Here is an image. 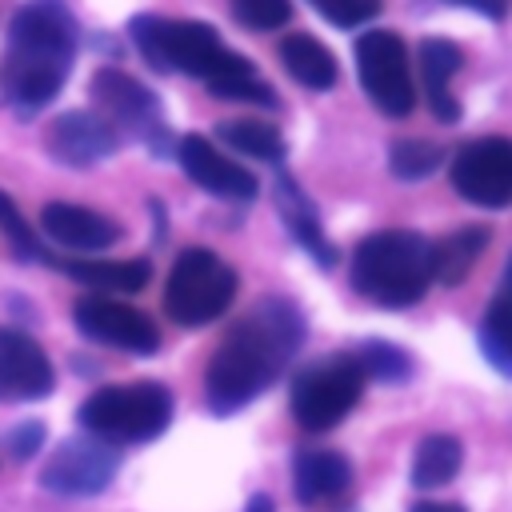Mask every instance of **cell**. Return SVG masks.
<instances>
[{
	"mask_svg": "<svg viewBox=\"0 0 512 512\" xmlns=\"http://www.w3.org/2000/svg\"><path fill=\"white\" fill-rule=\"evenodd\" d=\"M304 316L288 296L256 300L216 344L204 376V396L216 416H228L256 400L300 352Z\"/></svg>",
	"mask_w": 512,
	"mask_h": 512,
	"instance_id": "1",
	"label": "cell"
},
{
	"mask_svg": "<svg viewBox=\"0 0 512 512\" xmlns=\"http://www.w3.org/2000/svg\"><path fill=\"white\" fill-rule=\"evenodd\" d=\"M76 16L64 0H28L8 28V52L0 60V92L12 108H44L76 56Z\"/></svg>",
	"mask_w": 512,
	"mask_h": 512,
	"instance_id": "2",
	"label": "cell"
},
{
	"mask_svg": "<svg viewBox=\"0 0 512 512\" xmlns=\"http://www.w3.org/2000/svg\"><path fill=\"white\" fill-rule=\"evenodd\" d=\"M432 284V244L412 228H380L352 252V288L380 308H408Z\"/></svg>",
	"mask_w": 512,
	"mask_h": 512,
	"instance_id": "3",
	"label": "cell"
},
{
	"mask_svg": "<svg viewBox=\"0 0 512 512\" xmlns=\"http://www.w3.org/2000/svg\"><path fill=\"white\" fill-rule=\"evenodd\" d=\"M172 420V392L156 380L136 384H112L92 392L80 404V424L108 440V444H140L168 428Z\"/></svg>",
	"mask_w": 512,
	"mask_h": 512,
	"instance_id": "4",
	"label": "cell"
},
{
	"mask_svg": "<svg viewBox=\"0 0 512 512\" xmlns=\"http://www.w3.org/2000/svg\"><path fill=\"white\" fill-rule=\"evenodd\" d=\"M236 300V272L208 248H188L176 256L168 284H164V312L184 324L200 328L228 312Z\"/></svg>",
	"mask_w": 512,
	"mask_h": 512,
	"instance_id": "5",
	"label": "cell"
},
{
	"mask_svg": "<svg viewBox=\"0 0 512 512\" xmlns=\"http://www.w3.org/2000/svg\"><path fill=\"white\" fill-rule=\"evenodd\" d=\"M132 44L140 56L160 72H188L196 80H208L212 68L224 60V44L212 24L200 20H168V16H136L128 24Z\"/></svg>",
	"mask_w": 512,
	"mask_h": 512,
	"instance_id": "6",
	"label": "cell"
},
{
	"mask_svg": "<svg viewBox=\"0 0 512 512\" xmlns=\"http://www.w3.org/2000/svg\"><path fill=\"white\" fill-rule=\"evenodd\" d=\"M364 372L352 352H336L328 360L308 364L292 380V416L304 432H328L336 428L364 392Z\"/></svg>",
	"mask_w": 512,
	"mask_h": 512,
	"instance_id": "7",
	"label": "cell"
},
{
	"mask_svg": "<svg viewBox=\"0 0 512 512\" xmlns=\"http://www.w3.org/2000/svg\"><path fill=\"white\" fill-rule=\"evenodd\" d=\"M356 72L368 92V100L384 116H408L416 108V84H412V64L408 48L396 32L372 28L356 40Z\"/></svg>",
	"mask_w": 512,
	"mask_h": 512,
	"instance_id": "8",
	"label": "cell"
},
{
	"mask_svg": "<svg viewBox=\"0 0 512 512\" xmlns=\"http://www.w3.org/2000/svg\"><path fill=\"white\" fill-rule=\"evenodd\" d=\"M452 188L476 208H508L512 204V140L480 136L468 140L452 156Z\"/></svg>",
	"mask_w": 512,
	"mask_h": 512,
	"instance_id": "9",
	"label": "cell"
},
{
	"mask_svg": "<svg viewBox=\"0 0 512 512\" xmlns=\"http://www.w3.org/2000/svg\"><path fill=\"white\" fill-rule=\"evenodd\" d=\"M116 468H120V456L108 440L76 436L48 456V464L40 468V484L60 496H96L112 484Z\"/></svg>",
	"mask_w": 512,
	"mask_h": 512,
	"instance_id": "10",
	"label": "cell"
},
{
	"mask_svg": "<svg viewBox=\"0 0 512 512\" xmlns=\"http://www.w3.org/2000/svg\"><path fill=\"white\" fill-rule=\"evenodd\" d=\"M72 316L88 340H100V344H112V348H124L136 356H152L160 348L156 324L144 312H136L112 296H84V300H76Z\"/></svg>",
	"mask_w": 512,
	"mask_h": 512,
	"instance_id": "11",
	"label": "cell"
},
{
	"mask_svg": "<svg viewBox=\"0 0 512 512\" xmlns=\"http://www.w3.org/2000/svg\"><path fill=\"white\" fill-rule=\"evenodd\" d=\"M52 384L56 376L44 348L16 328H0V404L40 400L52 392Z\"/></svg>",
	"mask_w": 512,
	"mask_h": 512,
	"instance_id": "12",
	"label": "cell"
},
{
	"mask_svg": "<svg viewBox=\"0 0 512 512\" xmlns=\"http://www.w3.org/2000/svg\"><path fill=\"white\" fill-rule=\"evenodd\" d=\"M48 152L72 168H88L104 156L116 152V128L112 120L96 116V112H64L48 124V136H44Z\"/></svg>",
	"mask_w": 512,
	"mask_h": 512,
	"instance_id": "13",
	"label": "cell"
},
{
	"mask_svg": "<svg viewBox=\"0 0 512 512\" xmlns=\"http://www.w3.org/2000/svg\"><path fill=\"white\" fill-rule=\"evenodd\" d=\"M180 168L192 184H200L204 192L220 196V200H252L256 196V176L248 168H240L236 160H228L224 152H216L204 136H184L180 148Z\"/></svg>",
	"mask_w": 512,
	"mask_h": 512,
	"instance_id": "14",
	"label": "cell"
},
{
	"mask_svg": "<svg viewBox=\"0 0 512 512\" xmlns=\"http://www.w3.org/2000/svg\"><path fill=\"white\" fill-rule=\"evenodd\" d=\"M92 96H96V104H100L112 120L136 128L140 136H156V132L164 136L156 96H152L140 80H132L128 72H120V68H100V72L92 76Z\"/></svg>",
	"mask_w": 512,
	"mask_h": 512,
	"instance_id": "15",
	"label": "cell"
},
{
	"mask_svg": "<svg viewBox=\"0 0 512 512\" xmlns=\"http://www.w3.org/2000/svg\"><path fill=\"white\" fill-rule=\"evenodd\" d=\"M40 224L56 244L80 248V252H100V248L120 240V228L108 216H100L92 208H80V204H44Z\"/></svg>",
	"mask_w": 512,
	"mask_h": 512,
	"instance_id": "16",
	"label": "cell"
},
{
	"mask_svg": "<svg viewBox=\"0 0 512 512\" xmlns=\"http://www.w3.org/2000/svg\"><path fill=\"white\" fill-rule=\"evenodd\" d=\"M416 64H420V80H424V96H428V108L436 120L452 124L460 120V104L452 100L448 92V80L460 72L464 64V52L452 44V40H440V36H428L416 52Z\"/></svg>",
	"mask_w": 512,
	"mask_h": 512,
	"instance_id": "17",
	"label": "cell"
},
{
	"mask_svg": "<svg viewBox=\"0 0 512 512\" xmlns=\"http://www.w3.org/2000/svg\"><path fill=\"white\" fill-rule=\"evenodd\" d=\"M352 484V464L332 448H304L296 456V496L304 504L336 500Z\"/></svg>",
	"mask_w": 512,
	"mask_h": 512,
	"instance_id": "18",
	"label": "cell"
},
{
	"mask_svg": "<svg viewBox=\"0 0 512 512\" xmlns=\"http://www.w3.org/2000/svg\"><path fill=\"white\" fill-rule=\"evenodd\" d=\"M276 52H280L284 72H288L296 84L316 88V92H324V88L336 84V56H332L316 36H308V32H288Z\"/></svg>",
	"mask_w": 512,
	"mask_h": 512,
	"instance_id": "19",
	"label": "cell"
},
{
	"mask_svg": "<svg viewBox=\"0 0 512 512\" xmlns=\"http://www.w3.org/2000/svg\"><path fill=\"white\" fill-rule=\"evenodd\" d=\"M484 244H488V228H480V224H464V228L448 232L444 240H436L432 244V280H440L444 288H456L476 268Z\"/></svg>",
	"mask_w": 512,
	"mask_h": 512,
	"instance_id": "20",
	"label": "cell"
},
{
	"mask_svg": "<svg viewBox=\"0 0 512 512\" xmlns=\"http://www.w3.org/2000/svg\"><path fill=\"white\" fill-rule=\"evenodd\" d=\"M212 96L220 100H244V104H264V108H276V92L256 76V68L240 56V52H224V60L212 68V76L204 80Z\"/></svg>",
	"mask_w": 512,
	"mask_h": 512,
	"instance_id": "21",
	"label": "cell"
},
{
	"mask_svg": "<svg viewBox=\"0 0 512 512\" xmlns=\"http://www.w3.org/2000/svg\"><path fill=\"white\" fill-rule=\"evenodd\" d=\"M60 268L84 288L100 292H140L152 276L148 260H60Z\"/></svg>",
	"mask_w": 512,
	"mask_h": 512,
	"instance_id": "22",
	"label": "cell"
},
{
	"mask_svg": "<svg viewBox=\"0 0 512 512\" xmlns=\"http://www.w3.org/2000/svg\"><path fill=\"white\" fill-rule=\"evenodd\" d=\"M276 192H280V212H284L292 236L312 252L316 264L328 268V264L336 260V248L324 240V232H320V216L312 212V204L304 200V192L296 188V180H292V176H280V180H276Z\"/></svg>",
	"mask_w": 512,
	"mask_h": 512,
	"instance_id": "23",
	"label": "cell"
},
{
	"mask_svg": "<svg viewBox=\"0 0 512 512\" xmlns=\"http://www.w3.org/2000/svg\"><path fill=\"white\" fill-rule=\"evenodd\" d=\"M460 460H464V448L456 436H448V432L424 436L416 456H412V484L416 488H440L460 472Z\"/></svg>",
	"mask_w": 512,
	"mask_h": 512,
	"instance_id": "24",
	"label": "cell"
},
{
	"mask_svg": "<svg viewBox=\"0 0 512 512\" xmlns=\"http://www.w3.org/2000/svg\"><path fill=\"white\" fill-rule=\"evenodd\" d=\"M216 136L228 148L256 156V160H268V164H276L284 156V136L264 120H224V124H216Z\"/></svg>",
	"mask_w": 512,
	"mask_h": 512,
	"instance_id": "25",
	"label": "cell"
},
{
	"mask_svg": "<svg viewBox=\"0 0 512 512\" xmlns=\"http://www.w3.org/2000/svg\"><path fill=\"white\" fill-rule=\"evenodd\" d=\"M480 352L488 356L492 368L512 376V288H504L492 300V308L480 324Z\"/></svg>",
	"mask_w": 512,
	"mask_h": 512,
	"instance_id": "26",
	"label": "cell"
},
{
	"mask_svg": "<svg viewBox=\"0 0 512 512\" xmlns=\"http://www.w3.org/2000/svg\"><path fill=\"white\" fill-rule=\"evenodd\" d=\"M352 356H356V364H360L364 380L400 384V380H408V376H412V360H408V352H404V348H396V344H388V340H368V344H360Z\"/></svg>",
	"mask_w": 512,
	"mask_h": 512,
	"instance_id": "27",
	"label": "cell"
},
{
	"mask_svg": "<svg viewBox=\"0 0 512 512\" xmlns=\"http://www.w3.org/2000/svg\"><path fill=\"white\" fill-rule=\"evenodd\" d=\"M440 164H444V148L432 144V140H416V136L396 140V144H392V156H388V168H392V176H400V180H424V176H432Z\"/></svg>",
	"mask_w": 512,
	"mask_h": 512,
	"instance_id": "28",
	"label": "cell"
},
{
	"mask_svg": "<svg viewBox=\"0 0 512 512\" xmlns=\"http://www.w3.org/2000/svg\"><path fill=\"white\" fill-rule=\"evenodd\" d=\"M232 12L252 32H276V28H284L292 20V4L288 0H232Z\"/></svg>",
	"mask_w": 512,
	"mask_h": 512,
	"instance_id": "29",
	"label": "cell"
},
{
	"mask_svg": "<svg viewBox=\"0 0 512 512\" xmlns=\"http://www.w3.org/2000/svg\"><path fill=\"white\" fill-rule=\"evenodd\" d=\"M0 232H4V240L12 244V252H16L20 260H32V256H40L36 232L28 228V220L20 216V208L12 204V196H8V192H0Z\"/></svg>",
	"mask_w": 512,
	"mask_h": 512,
	"instance_id": "30",
	"label": "cell"
},
{
	"mask_svg": "<svg viewBox=\"0 0 512 512\" xmlns=\"http://www.w3.org/2000/svg\"><path fill=\"white\" fill-rule=\"evenodd\" d=\"M308 4L336 28H356L380 12V0H308Z\"/></svg>",
	"mask_w": 512,
	"mask_h": 512,
	"instance_id": "31",
	"label": "cell"
},
{
	"mask_svg": "<svg viewBox=\"0 0 512 512\" xmlns=\"http://www.w3.org/2000/svg\"><path fill=\"white\" fill-rule=\"evenodd\" d=\"M4 444H8V452L16 456V460H28L40 444H44V428L32 420V424H16L8 436H4Z\"/></svg>",
	"mask_w": 512,
	"mask_h": 512,
	"instance_id": "32",
	"label": "cell"
},
{
	"mask_svg": "<svg viewBox=\"0 0 512 512\" xmlns=\"http://www.w3.org/2000/svg\"><path fill=\"white\" fill-rule=\"evenodd\" d=\"M448 4H460V8H472V12H480V16H488V20H504V12H508V0H448Z\"/></svg>",
	"mask_w": 512,
	"mask_h": 512,
	"instance_id": "33",
	"label": "cell"
},
{
	"mask_svg": "<svg viewBox=\"0 0 512 512\" xmlns=\"http://www.w3.org/2000/svg\"><path fill=\"white\" fill-rule=\"evenodd\" d=\"M244 512H276V508H272V500L260 492V496H252V500H248V508H244Z\"/></svg>",
	"mask_w": 512,
	"mask_h": 512,
	"instance_id": "34",
	"label": "cell"
},
{
	"mask_svg": "<svg viewBox=\"0 0 512 512\" xmlns=\"http://www.w3.org/2000/svg\"><path fill=\"white\" fill-rule=\"evenodd\" d=\"M412 512H464V508H460V504H432V500H428V504H416Z\"/></svg>",
	"mask_w": 512,
	"mask_h": 512,
	"instance_id": "35",
	"label": "cell"
},
{
	"mask_svg": "<svg viewBox=\"0 0 512 512\" xmlns=\"http://www.w3.org/2000/svg\"><path fill=\"white\" fill-rule=\"evenodd\" d=\"M508 280H512V264H508Z\"/></svg>",
	"mask_w": 512,
	"mask_h": 512,
	"instance_id": "36",
	"label": "cell"
}]
</instances>
